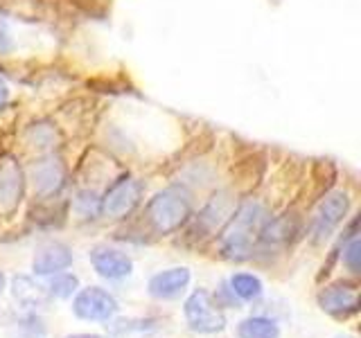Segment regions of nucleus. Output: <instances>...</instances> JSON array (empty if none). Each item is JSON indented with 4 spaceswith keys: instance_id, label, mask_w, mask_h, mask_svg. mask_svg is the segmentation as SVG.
Masks as SVG:
<instances>
[{
    "instance_id": "f257e3e1",
    "label": "nucleus",
    "mask_w": 361,
    "mask_h": 338,
    "mask_svg": "<svg viewBox=\"0 0 361 338\" xmlns=\"http://www.w3.org/2000/svg\"><path fill=\"white\" fill-rule=\"evenodd\" d=\"M267 208L257 201H246L240 206L228 225L224 228L219 237V251L224 257L235 259V262H244L253 255L255 244L259 242V232H262L267 223Z\"/></svg>"
},
{
    "instance_id": "f03ea898",
    "label": "nucleus",
    "mask_w": 361,
    "mask_h": 338,
    "mask_svg": "<svg viewBox=\"0 0 361 338\" xmlns=\"http://www.w3.org/2000/svg\"><path fill=\"white\" fill-rule=\"evenodd\" d=\"M192 214V201L185 187L172 185L147 203L145 217L158 234H169L178 230Z\"/></svg>"
},
{
    "instance_id": "7ed1b4c3",
    "label": "nucleus",
    "mask_w": 361,
    "mask_h": 338,
    "mask_svg": "<svg viewBox=\"0 0 361 338\" xmlns=\"http://www.w3.org/2000/svg\"><path fill=\"white\" fill-rule=\"evenodd\" d=\"M185 320L188 327L197 334H214L221 332L226 327V318L219 309V304H214L212 296L206 289H197L185 300Z\"/></svg>"
},
{
    "instance_id": "20e7f679",
    "label": "nucleus",
    "mask_w": 361,
    "mask_h": 338,
    "mask_svg": "<svg viewBox=\"0 0 361 338\" xmlns=\"http://www.w3.org/2000/svg\"><path fill=\"white\" fill-rule=\"evenodd\" d=\"M140 199H142V183L135 178L124 176L106 189L104 199H99V212L106 219H124L127 214L133 212Z\"/></svg>"
},
{
    "instance_id": "39448f33",
    "label": "nucleus",
    "mask_w": 361,
    "mask_h": 338,
    "mask_svg": "<svg viewBox=\"0 0 361 338\" xmlns=\"http://www.w3.org/2000/svg\"><path fill=\"white\" fill-rule=\"evenodd\" d=\"M348 210H350V199L345 192H332V194H327L319 203L312 219L314 242H325L338 228V223L345 219Z\"/></svg>"
},
{
    "instance_id": "423d86ee",
    "label": "nucleus",
    "mask_w": 361,
    "mask_h": 338,
    "mask_svg": "<svg viewBox=\"0 0 361 338\" xmlns=\"http://www.w3.org/2000/svg\"><path fill=\"white\" fill-rule=\"evenodd\" d=\"M73 311L77 318H82V320L104 323L116 315L118 302L109 291L99 289V287H88L77 293V298L73 302Z\"/></svg>"
},
{
    "instance_id": "0eeeda50",
    "label": "nucleus",
    "mask_w": 361,
    "mask_h": 338,
    "mask_svg": "<svg viewBox=\"0 0 361 338\" xmlns=\"http://www.w3.org/2000/svg\"><path fill=\"white\" fill-rule=\"evenodd\" d=\"M319 304L325 313L334 318H348L359 309V291L350 282H336L319 293Z\"/></svg>"
},
{
    "instance_id": "6e6552de",
    "label": "nucleus",
    "mask_w": 361,
    "mask_h": 338,
    "mask_svg": "<svg viewBox=\"0 0 361 338\" xmlns=\"http://www.w3.org/2000/svg\"><path fill=\"white\" fill-rule=\"evenodd\" d=\"M90 264L97 270V275L106 280H122L131 273L133 262L129 255H124L118 248L97 246L90 251Z\"/></svg>"
},
{
    "instance_id": "1a4fd4ad",
    "label": "nucleus",
    "mask_w": 361,
    "mask_h": 338,
    "mask_svg": "<svg viewBox=\"0 0 361 338\" xmlns=\"http://www.w3.org/2000/svg\"><path fill=\"white\" fill-rule=\"evenodd\" d=\"M190 284V270L185 266H176V268H167L156 273L147 289H149V296L156 300H176L185 293Z\"/></svg>"
},
{
    "instance_id": "9d476101",
    "label": "nucleus",
    "mask_w": 361,
    "mask_h": 338,
    "mask_svg": "<svg viewBox=\"0 0 361 338\" xmlns=\"http://www.w3.org/2000/svg\"><path fill=\"white\" fill-rule=\"evenodd\" d=\"M23 194V174L14 161L0 165V212H14Z\"/></svg>"
},
{
    "instance_id": "9b49d317",
    "label": "nucleus",
    "mask_w": 361,
    "mask_h": 338,
    "mask_svg": "<svg viewBox=\"0 0 361 338\" xmlns=\"http://www.w3.org/2000/svg\"><path fill=\"white\" fill-rule=\"evenodd\" d=\"M73 264V253L66 244H48L34 257V273L37 275H54L61 273Z\"/></svg>"
},
{
    "instance_id": "f8f14e48",
    "label": "nucleus",
    "mask_w": 361,
    "mask_h": 338,
    "mask_svg": "<svg viewBox=\"0 0 361 338\" xmlns=\"http://www.w3.org/2000/svg\"><path fill=\"white\" fill-rule=\"evenodd\" d=\"M32 180L41 194H54L63 185V167L59 161H41L32 167Z\"/></svg>"
},
{
    "instance_id": "ddd939ff",
    "label": "nucleus",
    "mask_w": 361,
    "mask_h": 338,
    "mask_svg": "<svg viewBox=\"0 0 361 338\" xmlns=\"http://www.w3.org/2000/svg\"><path fill=\"white\" fill-rule=\"evenodd\" d=\"M14 296L20 304H25L30 309H43V307H48V302H50L48 289H43L39 282H34L27 275L14 277Z\"/></svg>"
},
{
    "instance_id": "4468645a",
    "label": "nucleus",
    "mask_w": 361,
    "mask_h": 338,
    "mask_svg": "<svg viewBox=\"0 0 361 338\" xmlns=\"http://www.w3.org/2000/svg\"><path fill=\"white\" fill-rule=\"evenodd\" d=\"M237 336L240 338H278L280 327L276 320L264 318V315H251V318L240 323Z\"/></svg>"
},
{
    "instance_id": "2eb2a0df",
    "label": "nucleus",
    "mask_w": 361,
    "mask_h": 338,
    "mask_svg": "<svg viewBox=\"0 0 361 338\" xmlns=\"http://www.w3.org/2000/svg\"><path fill=\"white\" fill-rule=\"evenodd\" d=\"M228 212H231V199H228V194H224V192H221V194L214 196L206 206V210L199 214V223L203 225V228L214 230L219 223L226 221Z\"/></svg>"
},
{
    "instance_id": "dca6fc26",
    "label": "nucleus",
    "mask_w": 361,
    "mask_h": 338,
    "mask_svg": "<svg viewBox=\"0 0 361 338\" xmlns=\"http://www.w3.org/2000/svg\"><path fill=\"white\" fill-rule=\"evenodd\" d=\"M228 284H231V291L240 300H257L262 296V282L251 273H235L228 280Z\"/></svg>"
},
{
    "instance_id": "f3484780",
    "label": "nucleus",
    "mask_w": 361,
    "mask_h": 338,
    "mask_svg": "<svg viewBox=\"0 0 361 338\" xmlns=\"http://www.w3.org/2000/svg\"><path fill=\"white\" fill-rule=\"evenodd\" d=\"M79 291V280L75 277V275H71V273H54V277L50 280V287H48V293L52 298H61V300H66V298H71L73 293H77Z\"/></svg>"
},
{
    "instance_id": "a211bd4d",
    "label": "nucleus",
    "mask_w": 361,
    "mask_h": 338,
    "mask_svg": "<svg viewBox=\"0 0 361 338\" xmlns=\"http://www.w3.org/2000/svg\"><path fill=\"white\" fill-rule=\"evenodd\" d=\"M359 251H361V244H359L357 237H353L350 244L343 248V264L353 270V273H359V257H361Z\"/></svg>"
},
{
    "instance_id": "6ab92c4d",
    "label": "nucleus",
    "mask_w": 361,
    "mask_h": 338,
    "mask_svg": "<svg viewBox=\"0 0 361 338\" xmlns=\"http://www.w3.org/2000/svg\"><path fill=\"white\" fill-rule=\"evenodd\" d=\"M11 50V30L7 23L0 18V54H5Z\"/></svg>"
},
{
    "instance_id": "aec40b11",
    "label": "nucleus",
    "mask_w": 361,
    "mask_h": 338,
    "mask_svg": "<svg viewBox=\"0 0 361 338\" xmlns=\"http://www.w3.org/2000/svg\"><path fill=\"white\" fill-rule=\"evenodd\" d=\"M7 101H9V88L3 79H0V111L7 106Z\"/></svg>"
},
{
    "instance_id": "412c9836",
    "label": "nucleus",
    "mask_w": 361,
    "mask_h": 338,
    "mask_svg": "<svg viewBox=\"0 0 361 338\" xmlns=\"http://www.w3.org/2000/svg\"><path fill=\"white\" fill-rule=\"evenodd\" d=\"M68 338H102V336H95V334H75V336H68Z\"/></svg>"
},
{
    "instance_id": "4be33fe9",
    "label": "nucleus",
    "mask_w": 361,
    "mask_h": 338,
    "mask_svg": "<svg viewBox=\"0 0 361 338\" xmlns=\"http://www.w3.org/2000/svg\"><path fill=\"white\" fill-rule=\"evenodd\" d=\"M3 287H5V275H3V270H0V291H3Z\"/></svg>"
},
{
    "instance_id": "5701e85b",
    "label": "nucleus",
    "mask_w": 361,
    "mask_h": 338,
    "mask_svg": "<svg viewBox=\"0 0 361 338\" xmlns=\"http://www.w3.org/2000/svg\"><path fill=\"white\" fill-rule=\"evenodd\" d=\"M336 338H353V336H336Z\"/></svg>"
}]
</instances>
